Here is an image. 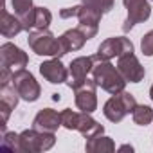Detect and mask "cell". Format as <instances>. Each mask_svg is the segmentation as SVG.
<instances>
[{"label": "cell", "instance_id": "1", "mask_svg": "<svg viewBox=\"0 0 153 153\" xmlns=\"http://www.w3.org/2000/svg\"><path fill=\"white\" fill-rule=\"evenodd\" d=\"M94 74V81L106 92L110 94H119L124 90V83L126 79L123 78V74L119 72V68H115L112 63L108 61H101L99 65H96L92 68Z\"/></svg>", "mask_w": 153, "mask_h": 153}, {"label": "cell", "instance_id": "2", "mask_svg": "<svg viewBox=\"0 0 153 153\" xmlns=\"http://www.w3.org/2000/svg\"><path fill=\"white\" fill-rule=\"evenodd\" d=\"M68 87L76 92V105L81 112L92 114L97 108V99H96V87L97 83L94 79H79V81H70Z\"/></svg>", "mask_w": 153, "mask_h": 153}, {"label": "cell", "instance_id": "3", "mask_svg": "<svg viewBox=\"0 0 153 153\" xmlns=\"http://www.w3.org/2000/svg\"><path fill=\"white\" fill-rule=\"evenodd\" d=\"M31 49L40 56H63L59 38H54L47 29H36L29 34Z\"/></svg>", "mask_w": 153, "mask_h": 153}, {"label": "cell", "instance_id": "4", "mask_svg": "<svg viewBox=\"0 0 153 153\" xmlns=\"http://www.w3.org/2000/svg\"><path fill=\"white\" fill-rule=\"evenodd\" d=\"M137 106V101L131 94L128 92H119V94H114V97H110L106 103H105V115L106 119H110L112 123H119L123 121V117L130 112H133V108Z\"/></svg>", "mask_w": 153, "mask_h": 153}, {"label": "cell", "instance_id": "5", "mask_svg": "<svg viewBox=\"0 0 153 153\" xmlns=\"http://www.w3.org/2000/svg\"><path fill=\"white\" fill-rule=\"evenodd\" d=\"M52 146H54L52 131H40L34 128L20 133V151H45Z\"/></svg>", "mask_w": 153, "mask_h": 153}, {"label": "cell", "instance_id": "6", "mask_svg": "<svg viewBox=\"0 0 153 153\" xmlns=\"http://www.w3.org/2000/svg\"><path fill=\"white\" fill-rule=\"evenodd\" d=\"M11 85L16 88V92L20 94V97L25 99V101H36L40 97V85L36 83L34 76L29 74L25 68L13 74Z\"/></svg>", "mask_w": 153, "mask_h": 153}, {"label": "cell", "instance_id": "7", "mask_svg": "<svg viewBox=\"0 0 153 153\" xmlns=\"http://www.w3.org/2000/svg\"><path fill=\"white\" fill-rule=\"evenodd\" d=\"M126 52H133L131 42H130L128 38H124V36H115V38L105 40V42L99 45L96 58L101 59V61H108V59H112V58H115V56L119 58V56H123V54H126Z\"/></svg>", "mask_w": 153, "mask_h": 153}, {"label": "cell", "instance_id": "8", "mask_svg": "<svg viewBox=\"0 0 153 153\" xmlns=\"http://www.w3.org/2000/svg\"><path fill=\"white\" fill-rule=\"evenodd\" d=\"M0 58H2V68L9 70V72H18V70H24L27 67V54L15 47L13 43H4L2 47H0Z\"/></svg>", "mask_w": 153, "mask_h": 153}, {"label": "cell", "instance_id": "9", "mask_svg": "<svg viewBox=\"0 0 153 153\" xmlns=\"http://www.w3.org/2000/svg\"><path fill=\"white\" fill-rule=\"evenodd\" d=\"M117 68L123 74V78L130 83H139L144 78V67L139 63V59L133 52H126V54L119 56Z\"/></svg>", "mask_w": 153, "mask_h": 153}, {"label": "cell", "instance_id": "10", "mask_svg": "<svg viewBox=\"0 0 153 153\" xmlns=\"http://www.w3.org/2000/svg\"><path fill=\"white\" fill-rule=\"evenodd\" d=\"M126 9H128V18L123 25L124 33H128L135 24L139 22H144L149 18L151 15V7H149V2L148 0H123Z\"/></svg>", "mask_w": 153, "mask_h": 153}, {"label": "cell", "instance_id": "11", "mask_svg": "<svg viewBox=\"0 0 153 153\" xmlns=\"http://www.w3.org/2000/svg\"><path fill=\"white\" fill-rule=\"evenodd\" d=\"M20 20H22L25 31H31V29L36 31V29H47L51 20H52V15H51V11L47 7H33Z\"/></svg>", "mask_w": 153, "mask_h": 153}, {"label": "cell", "instance_id": "12", "mask_svg": "<svg viewBox=\"0 0 153 153\" xmlns=\"http://www.w3.org/2000/svg\"><path fill=\"white\" fill-rule=\"evenodd\" d=\"M40 72H42V76H43L49 83H63V81H67V78H68L67 68H65L63 63L58 61V59H51V61L42 63V65H40Z\"/></svg>", "mask_w": 153, "mask_h": 153}, {"label": "cell", "instance_id": "13", "mask_svg": "<svg viewBox=\"0 0 153 153\" xmlns=\"http://www.w3.org/2000/svg\"><path fill=\"white\" fill-rule=\"evenodd\" d=\"M33 124L40 131H52L54 133V130H58V126L61 124V115L52 108H45V110L38 112Z\"/></svg>", "mask_w": 153, "mask_h": 153}, {"label": "cell", "instance_id": "14", "mask_svg": "<svg viewBox=\"0 0 153 153\" xmlns=\"http://www.w3.org/2000/svg\"><path fill=\"white\" fill-rule=\"evenodd\" d=\"M96 59H97L96 56H87V58L81 56V58H76V59L70 63V68H68L70 79H68L67 83L85 79V78H87V74L94 68V61H96Z\"/></svg>", "mask_w": 153, "mask_h": 153}, {"label": "cell", "instance_id": "15", "mask_svg": "<svg viewBox=\"0 0 153 153\" xmlns=\"http://www.w3.org/2000/svg\"><path fill=\"white\" fill-rule=\"evenodd\" d=\"M87 40H88V38L83 34V31H81L79 27L67 31L65 34L59 36V43H61L63 54H67V52H70V51H78V49H81V47L85 45Z\"/></svg>", "mask_w": 153, "mask_h": 153}, {"label": "cell", "instance_id": "16", "mask_svg": "<svg viewBox=\"0 0 153 153\" xmlns=\"http://www.w3.org/2000/svg\"><path fill=\"white\" fill-rule=\"evenodd\" d=\"M78 130L83 137H87V139H92V137H96V135H101L103 131H105V128L97 123V121H94L87 112H83V114H79V119H78Z\"/></svg>", "mask_w": 153, "mask_h": 153}, {"label": "cell", "instance_id": "17", "mask_svg": "<svg viewBox=\"0 0 153 153\" xmlns=\"http://www.w3.org/2000/svg\"><path fill=\"white\" fill-rule=\"evenodd\" d=\"M0 106H2V114H4V123L7 121V117H9V112L16 106V103H18V92H16V88L11 85V83H7V85H2V92H0Z\"/></svg>", "mask_w": 153, "mask_h": 153}, {"label": "cell", "instance_id": "18", "mask_svg": "<svg viewBox=\"0 0 153 153\" xmlns=\"http://www.w3.org/2000/svg\"><path fill=\"white\" fill-rule=\"evenodd\" d=\"M0 29H2V34L6 38H13L15 34H18L20 31H24V24L22 20L15 18V15H9L6 9L2 11V18H0Z\"/></svg>", "mask_w": 153, "mask_h": 153}, {"label": "cell", "instance_id": "19", "mask_svg": "<svg viewBox=\"0 0 153 153\" xmlns=\"http://www.w3.org/2000/svg\"><path fill=\"white\" fill-rule=\"evenodd\" d=\"M87 149L88 151H114L115 144L112 142L110 137H103V133H101V135H96V137L88 139Z\"/></svg>", "mask_w": 153, "mask_h": 153}, {"label": "cell", "instance_id": "20", "mask_svg": "<svg viewBox=\"0 0 153 153\" xmlns=\"http://www.w3.org/2000/svg\"><path fill=\"white\" fill-rule=\"evenodd\" d=\"M131 115H133L135 124H140V126H146V124H149L153 121V110L149 106H146V105H137L133 108Z\"/></svg>", "mask_w": 153, "mask_h": 153}, {"label": "cell", "instance_id": "21", "mask_svg": "<svg viewBox=\"0 0 153 153\" xmlns=\"http://www.w3.org/2000/svg\"><path fill=\"white\" fill-rule=\"evenodd\" d=\"M59 115H61V126H65L67 130H76L78 128V119H79L78 112H72L70 108H65Z\"/></svg>", "mask_w": 153, "mask_h": 153}, {"label": "cell", "instance_id": "22", "mask_svg": "<svg viewBox=\"0 0 153 153\" xmlns=\"http://www.w3.org/2000/svg\"><path fill=\"white\" fill-rule=\"evenodd\" d=\"M13 9L22 18V16H25L33 9V0H13Z\"/></svg>", "mask_w": 153, "mask_h": 153}, {"label": "cell", "instance_id": "23", "mask_svg": "<svg viewBox=\"0 0 153 153\" xmlns=\"http://www.w3.org/2000/svg\"><path fill=\"white\" fill-rule=\"evenodd\" d=\"M83 4H87V6H90L101 13H106L114 7V0H83Z\"/></svg>", "mask_w": 153, "mask_h": 153}, {"label": "cell", "instance_id": "24", "mask_svg": "<svg viewBox=\"0 0 153 153\" xmlns=\"http://www.w3.org/2000/svg\"><path fill=\"white\" fill-rule=\"evenodd\" d=\"M2 146L9 148L13 151H20V135H16V133H4Z\"/></svg>", "mask_w": 153, "mask_h": 153}, {"label": "cell", "instance_id": "25", "mask_svg": "<svg viewBox=\"0 0 153 153\" xmlns=\"http://www.w3.org/2000/svg\"><path fill=\"white\" fill-rule=\"evenodd\" d=\"M140 47H142V52H144L146 56H153V31H149V33L142 38Z\"/></svg>", "mask_w": 153, "mask_h": 153}, {"label": "cell", "instance_id": "26", "mask_svg": "<svg viewBox=\"0 0 153 153\" xmlns=\"http://www.w3.org/2000/svg\"><path fill=\"white\" fill-rule=\"evenodd\" d=\"M149 96H151V99H153V87H151V90H149Z\"/></svg>", "mask_w": 153, "mask_h": 153}]
</instances>
